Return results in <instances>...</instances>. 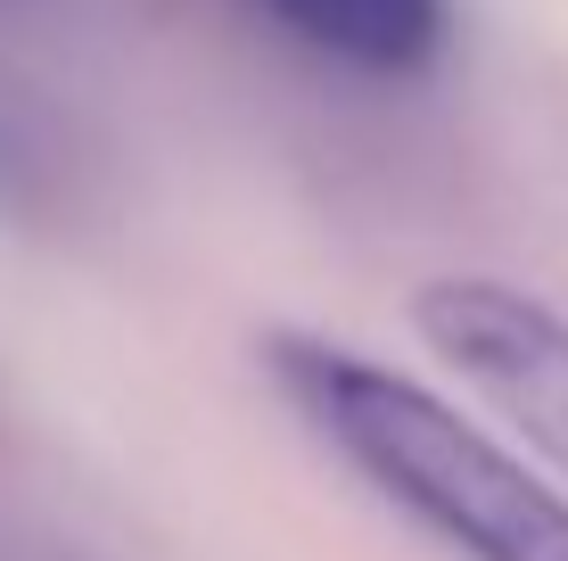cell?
Instances as JSON below:
<instances>
[{"label":"cell","mask_w":568,"mask_h":561,"mask_svg":"<svg viewBox=\"0 0 568 561\" xmlns=\"http://www.w3.org/2000/svg\"><path fill=\"white\" fill-rule=\"evenodd\" d=\"M264 372L329 454L355 462L387 504L445 537L462 561H568V504L420 380L305 331H272Z\"/></svg>","instance_id":"6da1fadb"},{"label":"cell","mask_w":568,"mask_h":561,"mask_svg":"<svg viewBox=\"0 0 568 561\" xmlns=\"http://www.w3.org/2000/svg\"><path fill=\"white\" fill-rule=\"evenodd\" d=\"M413 331L428 339V355H445L511 421L527 447L568 471V314L536 305L511 281L454 273V281L413 289Z\"/></svg>","instance_id":"7a4b0ae2"},{"label":"cell","mask_w":568,"mask_h":561,"mask_svg":"<svg viewBox=\"0 0 568 561\" xmlns=\"http://www.w3.org/2000/svg\"><path fill=\"white\" fill-rule=\"evenodd\" d=\"M313 50L371 74H420L445 42V0H264Z\"/></svg>","instance_id":"3957f363"}]
</instances>
